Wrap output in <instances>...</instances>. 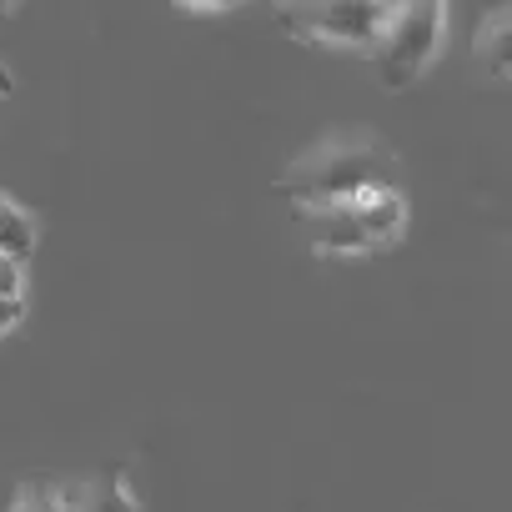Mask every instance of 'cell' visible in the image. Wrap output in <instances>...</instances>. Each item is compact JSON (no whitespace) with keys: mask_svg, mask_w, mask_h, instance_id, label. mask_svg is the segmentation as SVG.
Masks as SVG:
<instances>
[{"mask_svg":"<svg viewBox=\"0 0 512 512\" xmlns=\"http://www.w3.org/2000/svg\"><path fill=\"white\" fill-rule=\"evenodd\" d=\"M282 196L307 206H347L377 191H397V156L372 136H332L292 161V171L277 181Z\"/></svg>","mask_w":512,"mask_h":512,"instance_id":"6da1fadb","label":"cell"},{"mask_svg":"<svg viewBox=\"0 0 512 512\" xmlns=\"http://www.w3.org/2000/svg\"><path fill=\"white\" fill-rule=\"evenodd\" d=\"M442 31H447V11L437 6V0L392 6L387 26H382L377 41L367 46V61H372V71L382 76V86H387V91L412 86V81L432 66V56H437V46H442Z\"/></svg>","mask_w":512,"mask_h":512,"instance_id":"7a4b0ae2","label":"cell"},{"mask_svg":"<svg viewBox=\"0 0 512 512\" xmlns=\"http://www.w3.org/2000/svg\"><path fill=\"white\" fill-rule=\"evenodd\" d=\"M392 6H372V0H337V6H287L282 26L302 41H322V46H357L367 51L377 41V31L387 26Z\"/></svg>","mask_w":512,"mask_h":512,"instance_id":"3957f363","label":"cell"},{"mask_svg":"<svg viewBox=\"0 0 512 512\" xmlns=\"http://www.w3.org/2000/svg\"><path fill=\"white\" fill-rule=\"evenodd\" d=\"M302 221H307L317 251H372V236H367V221H362L357 201H347V206H307Z\"/></svg>","mask_w":512,"mask_h":512,"instance_id":"277c9868","label":"cell"},{"mask_svg":"<svg viewBox=\"0 0 512 512\" xmlns=\"http://www.w3.org/2000/svg\"><path fill=\"white\" fill-rule=\"evenodd\" d=\"M61 512H141V502L126 487V472H96L86 482H76L71 492H61Z\"/></svg>","mask_w":512,"mask_h":512,"instance_id":"5b68a950","label":"cell"},{"mask_svg":"<svg viewBox=\"0 0 512 512\" xmlns=\"http://www.w3.org/2000/svg\"><path fill=\"white\" fill-rule=\"evenodd\" d=\"M31 251H36V216L0 191V256H11V262L26 267Z\"/></svg>","mask_w":512,"mask_h":512,"instance_id":"8992f818","label":"cell"},{"mask_svg":"<svg viewBox=\"0 0 512 512\" xmlns=\"http://www.w3.org/2000/svg\"><path fill=\"white\" fill-rule=\"evenodd\" d=\"M11 512H61V492L46 487V482H26Z\"/></svg>","mask_w":512,"mask_h":512,"instance_id":"52a82bcc","label":"cell"},{"mask_svg":"<svg viewBox=\"0 0 512 512\" xmlns=\"http://www.w3.org/2000/svg\"><path fill=\"white\" fill-rule=\"evenodd\" d=\"M21 292H26V272H21V262H11V256H0V297L21 302Z\"/></svg>","mask_w":512,"mask_h":512,"instance_id":"ba28073f","label":"cell"},{"mask_svg":"<svg viewBox=\"0 0 512 512\" xmlns=\"http://www.w3.org/2000/svg\"><path fill=\"white\" fill-rule=\"evenodd\" d=\"M21 312H26V302H11V297H0V337H6L16 322H21Z\"/></svg>","mask_w":512,"mask_h":512,"instance_id":"9c48e42d","label":"cell"},{"mask_svg":"<svg viewBox=\"0 0 512 512\" xmlns=\"http://www.w3.org/2000/svg\"><path fill=\"white\" fill-rule=\"evenodd\" d=\"M0 96H11V71L0 66Z\"/></svg>","mask_w":512,"mask_h":512,"instance_id":"30bf717a","label":"cell"}]
</instances>
